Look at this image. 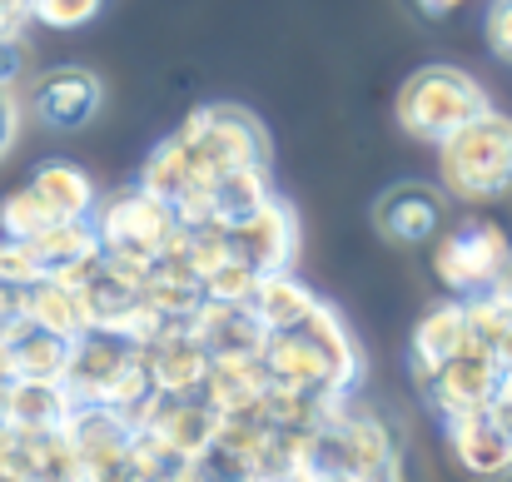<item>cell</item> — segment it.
<instances>
[{"mask_svg":"<svg viewBox=\"0 0 512 482\" xmlns=\"http://www.w3.org/2000/svg\"><path fill=\"white\" fill-rule=\"evenodd\" d=\"M229 229V254L244 259L254 274H269V269H294L299 264V244H304V224H299V209L274 189L259 209H249L244 219L224 224Z\"/></svg>","mask_w":512,"mask_h":482,"instance_id":"9c48e42d","label":"cell"},{"mask_svg":"<svg viewBox=\"0 0 512 482\" xmlns=\"http://www.w3.org/2000/svg\"><path fill=\"white\" fill-rule=\"evenodd\" d=\"M403 428L373 408L348 403L343 418L314 433V482H393L403 478Z\"/></svg>","mask_w":512,"mask_h":482,"instance_id":"7a4b0ae2","label":"cell"},{"mask_svg":"<svg viewBox=\"0 0 512 482\" xmlns=\"http://www.w3.org/2000/svg\"><path fill=\"white\" fill-rule=\"evenodd\" d=\"M70 343L75 338H60V333H45L35 323H25L10 348H15V378H60L65 373V358H70Z\"/></svg>","mask_w":512,"mask_h":482,"instance_id":"83f0119b","label":"cell"},{"mask_svg":"<svg viewBox=\"0 0 512 482\" xmlns=\"http://www.w3.org/2000/svg\"><path fill=\"white\" fill-rule=\"evenodd\" d=\"M433 150H438V184L453 199L463 204L512 199V115L488 105Z\"/></svg>","mask_w":512,"mask_h":482,"instance_id":"3957f363","label":"cell"},{"mask_svg":"<svg viewBox=\"0 0 512 482\" xmlns=\"http://www.w3.org/2000/svg\"><path fill=\"white\" fill-rule=\"evenodd\" d=\"M512 239L503 224L493 219H463V224H443L433 234V274L453 299L483 294L498 284L503 259H508Z\"/></svg>","mask_w":512,"mask_h":482,"instance_id":"5b68a950","label":"cell"},{"mask_svg":"<svg viewBox=\"0 0 512 482\" xmlns=\"http://www.w3.org/2000/svg\"><path fill=\"white\" fill-rule=\"evenodd\" d=\"M488 413L503 423V433L512 438V378H503L498 383V393H493V403H488Z\"/></svg>","mask_w":512,"mask_h":482,"instance_id":"74e56055","label":"cell"},{"mask_svg":"<svg viewBox=\"0 0 512 482\" xmlns=\"http://www.w3.org/2000/svg\"><path fill=\"white\" fill-rule=\"evenodd\" d=\"M219 418H224V413L209 408L199 393H165L160 408H155V418H150L145 428H155L170 448H179L184 458H194V463L204 468V453H209V443H214Z\"/></svg>","mask_w":512,"mask_h":482,"instance_id":"ffe728a7","label":"cell"},{"mask_svg":"<svg viewBox=\"0 0 512 482\" xmlns=\"http://www.w3.org/2000/svg\"><path fill=\"white\" fill-rule=\"evenodd\" d=\"M314 304H319V294H314V289H309V284H304L294 269H269V274H254L249 309H254V319L264 323L269 333L304 323Z\"/></svg>","mask_w":512,"mask_h":482,"instance_id":"cb8c5ba5","label":"cell"},{"mask_svg":"<svg viewBox=\"0 0 512 482\" xmlns=\"http://www.w3.org/2000/svg\"><path fill=\"white\" fill-rule=\"evenodd\" d=\"M25 75V35L0 40V85H20Z\"/></svg>","mask_w":512,"mask_h":482,"instance_id":"d590c367","label":"cell"},{"mask_svg":"<svg viewBox=\"0 0 512 482\" xmlns=\"http://www.w3.org/2000/svg\"><path fill=\"white\" fill-rule=\"evenodd\" d=\"M25 319L45 333H60V338H80L90 319H85V304H80V289L75 284H60V279H35L25 289Z\"/></svg>","mask_w":512,"mask_h":482,"instance_id":"4316f807","label":"cell"},{"mask_svg":"<svg viewBox=\"0 0 512 482\" xmlns=\"http://www.w3.org/2000/svg\"><path fill=\"white\" fill-rule=\"evenodd\" d=\"M199 289H204V299H224V304H249V289H254V269L244 264V259H224V264H214L204 279H199Z\"/></svg>","mask_w":512,"mask_h":482,"instance_id":"4dcf8cb0","label":"cell"},{"mask_svg":"<svg viewBox=\"0 0 512 482\" xmlns=\"http://www.w3.org/2000/svg\"><path fill=\"white\" fill-rule=\"evenodd\" d=\"M105 0H30V20L45 30H85L95 25Z\"/></svg>","mask_w":512,"mask_h":482,"instance_id":"f546056e","label":"cell"},{"mask_svg":"<svg viewBox=\"0 0 512 482\" xmlns=\"http://www.w3.org/2000/svg\"><path fill=\"white\" fill-rule=\"evenodd\" d=\"M473 333H468V314H463V299H443L433 309H423V319L413 323V338H408V368H413V383L438 368L443 358H453L458 348H468Z\"/></svg>","mask_w":512,"mask_h":482,"instance_id":"44dd1931","label":"cell"},{"mask_svg":"<svg viewBox=\"0 0 512 482\" xmlns=\"http://www.w3.org/2000/svg\"><path fill=\"white\" fill-rule=\"evenodd\" d=\"M179 135L189 140V150L204 160L214 179L239 164H269V150H274L264 120L244 105H194L184 115Z\"/></svg>","mask_w":512,"mask_h":482,"instance_id":"52a82bcc","label":"cell"},{"mask_svg":"<svg viewBox=\"0 0 512 482\" xmlns=\"http://www.w3.org/2000/svg\"><path fill=\"white\" fill-rule=\"evenodd\" d=\"M0 428H5V383H0Z\"/></svg>","mask_w":512,"mask_h":482,"instance_id":"7bdbcfd3","label":"cell"},{"mask_svg":"<svg viewBox=\"0 0 512 482\" xmlns=\"http://www.w3.org/2000/svg\"><path fill=\"white\" fill-rule=\"evenodd\" d=\"M488 105L493 100H488V90H483L478 75H468L458 65H423V70H413L398 85L393 120H398V130L413 145H428L433 150L438 140H448L458 125H468Z\"/></svg>","mask_w":512,"mask_h":482,"instance_id":"277c9868","label":"cell"},{"mask_svg":"<svg viewBox=\"0 0 512 482\" xmlns=\"http://www.w3.org/2000/svg\"><path fill=\"white\" fill-rule=\"evenodd\" d=\"M140 184H145L155 199H165L174 214H179L184 204H194V199L214 184V174H209L204 160L189 150V140L174 130V135H165V140L145 155V164H140Z\"/></svg>","mask_w":512,"mask_h":482,"instance_id":"e0dca14e","label":"cell"},{"mask_svg":"<svg viewBox=\"0 0 512 482\" xmlns=\"http://www.w3.org/2000/svg\"><path fill=\"white\" fill-rule=\"evenodd\" d=\"M30 189L45 199V209L55 219H85V214H95V199H100V184L70 160H45L30 174Z\"/></svg>","mask_w":512,"mask_h":482,"instance_id":"484cf974","label":"cell"},{"mask_svg":"<svg viewBox=\"0 0 512 482\" xmlns=\"http://www.w3.org/2000/svg\"><path fill=\"white\" fill-rule=\"evenodd\" d=\"M413 5H418L423 15H433V20H443V15H453V10H458L463 0H413Z\"/></svg>","mask_w":512,"mask_h":482,"instance_id":"ab89813d","label":"cell"},{"mask_svg":"<svg viewBox=\"0 0 512 482\" xmlns=\"http://www.w3.org/2000/svg\"><path fill=\"white\" fill-rule=\"evenodd\" d=\"M503 299H512V249H508V259H503V274H498V284H493Z\"/></svg>","mask_w":512,"mask_h":482,"instance_id":"b9f144b4","label":"cell"},{"mask_svg":"<svg viewBox=\"0 0 512 482\" xmlns=\"http://www.w3.org/2000/svg\"><path fill=\"white\" fill-rule=\"evenodd\" d=\"M443 433H448V453L463 473H473V478H508L512 473V438L488 408L448 418Z\"/></svg>","mask_w":512,"mask_h":482,"instance_id":"9a60e30c","label":"cell"},{"mask_svg":"<svg viewBox=\"0 0 512 482\" xmlns=\"http://www.w3.org/2000/svg\"><path fill=\"white\" fill-rule=\"evenodd\" d=\"M20 125H25V100L15 85H0V164L20 145Z\"/></svg>","mask_w":512,"mask_h":482,"instance_id":"d6a6232c","label":"cell"},{"mask_svg":"<svg viewBox=\"0 0 512 482\" xmlns=\"http://www.w3.org/2000/svg\"><path fill=\"white\" fill-rule=\"evenodd\" d=\"M264 443H269V418H259V408L254 413H224L219 428H214V443L204 453V478L259 482Z\"/></svg>","mask_w":512,"mask_h":482,"instance_id":"ac0fdd59","label":"cell"},{"mask_svg":"<svg viewBox=\"0 0 512 482\" xmlns=\"http://www.w3.org/2000/svg\"><path fill=\"white\" fill-rule=\"evenodd\" d=\"M15 378V348H10V338H0V383H10Z\"/></svg>","mask_w":512,"mask_h":482,"instance_id":"60d3db41","label":"cell"},{"mask_svg":"<svg viewBox=\"0 0 512 482\" xmlns=\"http://www.w3.org/2000/svg\"><path fill=\"white\" fill-rule=\"evenodd\" d=\"M264 373L274 383H299V388H329V393H358L368 358L353 338V328L343 319L339 304L319 299L309 309V319L294 328L269 333L264 343Z\"/></svg>","mask_w":512,"mask_h":482,"instance_id":"6da1fadb","label":"cell"},{"mask_svg":"<svg viewBox=\"0 0 512 482\" xmlns=\"http://www.w3.org/2000/svg\"><path fill=\"white\" fill-rule=\"evenodd\" d=\"M145 269L140 259H120V254H100V264L80 279V304L90 328H110L120 333V323L145 304Z\"/></svg>","mask_w":512,"mask_h":482,"instance_id":"4fadbf2b","label":"cell"},{"mask_svg":"<svg viewBox=\"0 0 512 482\" xmlns=\"http://www.w3.org/2000/svg\"><path fill=\"white\" fill-rule=\"evenodd\" d=\"M70 393L60 378H10L5 383V428L20 433H55L70 418Z\"/></svg>","mask_w":512,"mask_h":482,"instance_id":"7402d4cb","label":"cell"},{"mask_svg":"<svg viewBox=\"0 0 512 482\" xmlns=\"http://www.w3.org/2000/svg\"><path fill=\"white\" fill-rule=\"evenodd\" d=\"M0 279L15 284V289H30L35 279H45L25 239H5V234H0Z\"/></svg>","mask_w":512,"mask_h":482,"instance_id":"1f68e13d","label":"cell"},{"mask_svg":"<svg viewBox=\"0 0 512 482\" xmlns=\"http://www.w3.org/2000/svg\"><path fill=\"white\" fill-rule=\"evenodd\" d=\"M50 219H55V214L45 209V199H40L30 184H20V189H10V194L0 199V234H5V239H35Z\"/></svg>","mask_w":512,"mask_h":482,"instance_id":"f1b7e54d","label":"cell"},{"mask_svg":"<svg viewBox=\"0 0 512 482\" xmlns=\"http://www.w3.org/2000/svg\"><path fill=\"white\" fill-rule=\"evenodd\" d=\"M30 25H35L30 20V0H0V40H15Z\"/></svg>","mask_w":512,"mask_h":482,"instance_id":"8d00e7d4","label":"cell"},{"mask_svg":"<svg viewBox=\"0 0 512 482\" xmlns=\"http://www.w3.org/2000/svg\"><path fill=\"white\" fill-rule=\"evenodd\" d=\"M488 353H493V363H498V373L503 378H512V319L503 323V333L488 343Z\"/></svg>","mask_w":512,"mask_h":482,"instance_id":"f35d334b","label":"cell"},{"mask_svg":"<svg viewBox=\"0 0 512 482\" xmlns=\"http://www.w3.org/2000/svg\"><path fill=\"white\" fill-rule=\"evenodd\" d=\"M30 244V254H35V264H40V274L45 279H60V284H75L80 289V279L100 264V254H105V244H100V229H95V219L85 214V219H50L35 239H25Z\"/></svg>","mask_w":512,"mask_h":482,"instance_id":"5bb4252c","label":"cell"},{"mask_svg":"<svg viewBox=\"0 0 512 482\" xmlns=\"http://www.w3.org/2000/svg\"><path fill=\"white\" fill-rule=\"evenodd\" d=\"M145 353V368H150V383L160 393H199L204 373H209V348L189 333V328H165L155 343L140 348Z\"/></svg>","mask_w":512,"mask_h":482,"instance_id":"d6986e66","label":"cell"},{"mask_svg":"<svg viewBox=\"0 0 512 482\" xmlns=\"http://www.w3.org/2000/svg\"><path fill=\"white\" fill-rule=\"evenodd\" d=\"M483 30H488V50H493L503 65H512V0H488Z\"/></svg>","mask_w":512,"mask_h":482,"instance_id":"836d02e7","label":"cell"},{"mask_svg":"<svg viewBox=\"0 0 512 482\" xmlns=\"http://www.w3.org/2000/svg\"><path fill=\"white\" fill-rule=\"evenodd\" d=\"M264 388H269L264 358H214L199 383V398L219 413H254Z\"/></svg>","mask_w":512,"mask_h":482,"instance_id":"d4e9b609","label":"cell"},{"mask_svg":"<svg viewBox=\"0 0 512 482\" xmlns=\"http://www.w3.org/2000/svg\"><path fill=\"white\" fill-rule=\"evenodd\" d=\"M448 224V204L433 184H418V179H403V184H388L378 199H373V229L398 244V249H423L433 244V234Z\"/></svg>","mask_w":512,"mask_h":482,"instance_id":"7c38bea8","label":"cell"},{"mask_svg":"<svg viewBox=\"0 0 512 482\" xmlns=\"http://www.w3.org/2000/svg\"><path fill=\"white\" fill-rule=\"evenodd\" d=\"M498 383H503V373H498L493 353H488L483 343H468V348H458L453 358H443L438 368H428V373L418 378V393H423L428 413H433L438 423H448V418H458V413L488 408L493 393H498Z\"/></svg>","mask_w":512,"mask_h":482,"instance_id":"30bf717a","label":"cell"},{"mask_svg":"<svg viewBox=\"0 0 512 482\" xmlns=\"http://www.w3.org/2000/svg\"><path fill=\"white\" fill-rule=\"evenodd\" d=\"M25 323H30L25 319V289H15V284L0 279V338H15Z\"/></svg>","mask_w":512,"mask_h":482,"instance_id":"e575fe53","label":"cell"},{"mask_svg":"<svg viewBox=\"0 0 512 482\" xmlns=\"http://www.w3.org/2000/svg\"><path fill=\"white\" fill-rule=\"evenodd\" d=\"M194 478H204V468L194 458H184L179 448H170L155 428H130L115 482H194Z\"/></svg>","mask_w":512,"mask_h":482,"instance_id":"603a6c76","label":"cell"},{"mask_svg":"<svg viewBox=\"0 0 512 482\" xmlns=\"http://www.w3.org/2000/svg\"><path fill=\"white\" fill-rule=\"evenodd\" d=\"M25 110L55 130V135H75L85 125H95V115L105 110V80L90 65H50L30 80L25 90Z\"/></svg>","mask_w":512,"mask_h":482,"instance_id":"ba28073f","label":"cell"},{"mask_svg":"<svg viewBox=\"0 0 512 482\" xmlns=\"http://www.w3.org/2000/svg\"><path fill=\"white\" fill-rule=\"evenodd\" d=\"M184 328L209 348V358H264L269 343V328L254 319L249 304H224V299H204Z\"/></svg>","mask_w":512,"mask_h":482,"instance_id":"2e32d148","label":"cell"},{"mask_svg":"<svg viewBox=\"0 0 512 482\" xmlns=\"http://www.w3.org/2000/svg\"><path fill=\"white\" fill-rule=\"evenodd\" d=\"M65 443H70V482H115L130 423L105 408V403H75L65 418Z\"/></svg>","mask_w":512,"mask_h":482,"instance_id":"8fae6325","label":"cell"},{"mask_svg":"<svg viewBox=\"0 0 512 482\" xmlns=\"http://www.w3.org/2000/svg\"><path fill=\"white\" fill-rule=\"evenodd\" d=\"M90 219H95V229H100L105 254L140 259V264H150V259L170 244L174 229H179V214H174L165 199H155L145 184H130V189L100 194Z\"/></svg>","mask_w":512,"mask_h":482,"instance_id":"8992f818","label":"cell"}]
</instances>
